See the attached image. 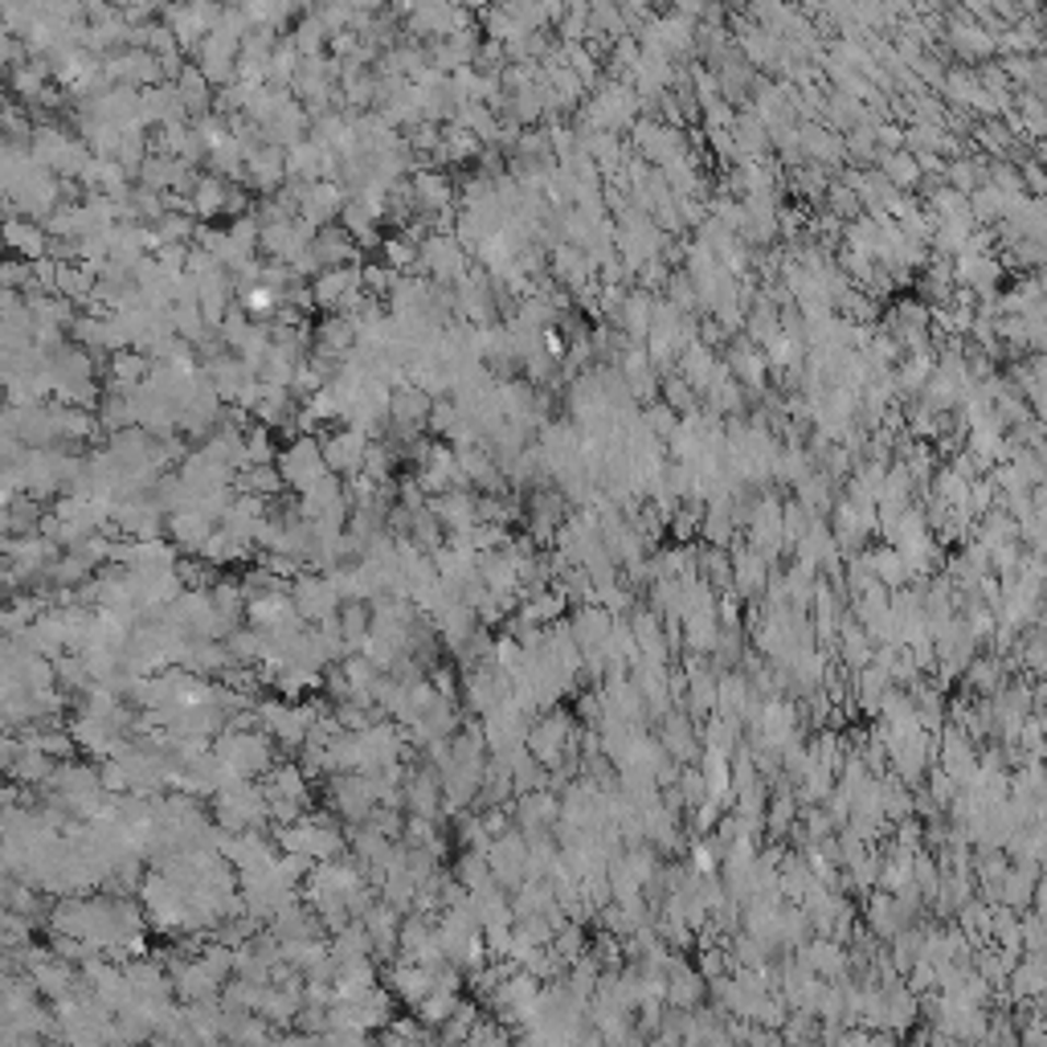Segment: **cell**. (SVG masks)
Here are the masks:
<instances>
[{"label":"cell","instance_id":"obj_14","mask_svg":"<svg viewBox=\"0 0 1047 1047\" xmlns=\"http://www.w3.org/2000/svg\"><path fill=\"white\" fill-rule=\"evenodd\" d=\"M703 999H708V982H703V974L691 962L688 966H675L667 974V999H663V1007L696 1011V1007H703Z\"/></svg>","mask_w":1047,"mask_h":1047},{"label":"cell","instance_id":"obj_28","mask_svg":"<svg viewBox=\"0 0 1047 1047\" xmlns=\"http://www.w3.org/2000/svg\"><path fill=\"white\" fill-rule=\"evenodd\" d=\"M454 880L463 884V888H484V884H491L496 875H491V863H487V851H479V847H463V856L454 860Z\"/></svg>","mask_w":1047,"mask_h":1047},{"label":"cell","instance_id":"obj_22","mask_svg":"<svg viewBox=\"0 0 1047 1047\" xmlns=\"http://www.w3.org/2000/svg\"><path fill=\"white\" fill-rule=\"evenodd\" d=\"M863 561H868V569H872V578L884 585V590H896V585H905L908 581V569L905 561H900V552L892 545H863Z\"/></svg>","mask_w":1047,"mask_h":1047},{"label":"cell","instance_id":"obj_10","mask_svg":"<svg viewBox=\"0 0 1047 1047\" xmlns=\"http://www.w3.org/2000/svg\"><path fill=\"white\" fill-rule=\"evenodd\" d=\"M950 46H954L966 62H982L990 54H999V49H994V33L966 13L950 16Z\"/></svg>","mask_w":1047,"mask_h":1047},{"label":"cell","instance_id":"obj_23","mask_svg":"<svg viewBox=\"0 0 1047 1047\" xmlns=\"http://www.w3.org/2000/svg\"><path fill=\"white\" fill-rule=\"evenodd\" d=\"M168 532H173L176 548H185V552H201V545L209 540V532H213V520L201 516L197 508H185V512H173Z\"/></svg>","mask_w":1047,"mask_h":1047},{"label":"cell","instance_id":"obj_17","mask_svg":"<svg viewBox=\"0 0 1047 1047\" xmlns=\"http://www.w3.org/2000/svg\"><path fill=\"white\" fill-rule=\"evenodd\" d=\"M614 618L597 602H581V606H573V614H569V630H573V639H578V647H602L606 642V635H610Z\"/></svg>","mask_w":1047,"mask_h":1047},{"label":"cell","instance_id":"obj_29","mask_svg":"<svg viewBox=\"0 0 1047 1047\" xmlns=\"http://www.w3.org/2000/svg\"><path fill=\"white\" fill-rule=\"evenodd\" d=\"M941 94L950 98V107H974V98H978V70H950V74H941Z\"/></svg>","mask_w":1047,"mask_h":1047},{"label":"cell","instance_id":"obj_9","mask_svg":"<svg viewBox=\"0 0 1047 1047\" xmlns=\"http://www.w3.org/2000/svg\"><path fill=\"white\" fill-rule=\"evenodd\" d=\"M548 275L561 282V287H585L590 279H597V263L581 246H569V242H557L548 246Z\"/></svg>","mask_w":1047,"mask_h":1047},{"label":"cell","instance_id":"obj_35","mask_svg":"<svg viewBox=\"0 0 1047 1047\" xmlns=\"http://www.w3.org/2000/svg\"><path fill=\"white\" fill-rule=\"evenodd\" d=\"M667 4H672L675 13H684V16H691V21H696V16L703 13V4H708V0H667Z\"/></svg>","mask_w":1047,"mask_h":1047},{"label":"cell","instance_id":"obj_20","mask_svg":"<svg viewBox=\"0 0 1047 1047\" xmlns=\"http://www.w3.org/2000/svg\"><path fill=\"white\" fill-rule=\"evenodd\" d=\"M875 164H880V176H884L892 188H900V193H912V188L921 185V164H917V156H912L908 148L880 152V156H875Z\"/></svg>","mask_w":1047,"mask_h":1047},{"label":"cell","instance_id":"obj_3","mask_svg":"<svg viewBox=\"0 0 1047 1047\" xmlns=\"http://www.w3.org/2000/svg\"><path fill=\"white\" fill-rule=\"evenodd\" d=\"M279 475H282V487H295V491H307V487L319 484V479L328 475V463H324V454H319V442H315V438L291 442L279 458Z\"/></svg>","mask_w":1047,"mask_h":1047},{"label":"cell","instance_id":"obj_4","mask_svg":"<svg viewBox=\"0 0 1047 1047\" xmlns=\"http://www.w3.org/2000/svg\"><path fill=\"white\" fill-rule=\"evenodd\" d=\"M794 957L806 969H814L818 978H827V982H835V978H847V974H851L847 945H844V941H835V938H818V933H811V938H806L794 950Z\"/></svg>","mask_w":1047,"mask_h":1047},{"label":"cell","instance_id":"obj_33","mask_svg":"<svg viewBox=\"0 0 1047 1047\" xmlns=\"http://www.w3.org/2000/svg\"><path fill=\"white\" fill-rule=\"evenodd\" d=\"M814 520H818V516H814L811 508H802L798 500H790V503L782 500V532H786V540H790V545H794L798 536H806V532H811Z\"/></svg>","mask_w":1047,"mask_h":1047},{"label":"cell","instance_id":"obj_31","mask_svg":"<svg viewBox=\"0 0 1047 1047\" xmlns=\"http://www.w3.org/2000/svg\"><path fill=\"white\" fill-rule=\"evenodd\" d=\"M823 201H827V213H835L839 221H851V218H860V213H863L860 197L851 193V185H847V181H830L827 193H823Z\"/></svg>","mask_w":1047,"mask_h":1047},{"label":"cell","instance_id":"obj_11","mask_svg":"<svg viewBox=\"0 0 1047 1047\" xmlns=\"http://www.w3.org/2000/svg\"><path fill=\"white\" fill-rule=\"evenodd\" d=\"M626 623H630V635H635V642H639V651L647 659H672V647H667V639H663V614L651 610V606H635V610L626 614Z\"/></svg>","mask_w":1047,"mask_h":1047},{"label":"cell","instance_id":"obj_18","mask_svg":"<svg viewBox=\"0 0 1047 1047\" xmlns=\"http://www.w3.org/2000/svg\"><path fill=\"white\" fill-rule=\"evenodd\" d=\"M863 924H868V929H872L880 941H888L892 933H900V929H905L900 912H896V900H892V892L872 888L868 896H863Z\"/></svg>","mask_w":1047,"mask_h":1047},{"label":"cell","instance_id":"obj_21","mask_svg":"<svg viewBox=\"0 0 1047 1047\" xmlns=\"http://www.w3.org/2000/svg\"><path fill=\"white\" fill-rule=\"evenodd\" d=\"M729 131H733V143H736V160L741 156H769V131H766V124L753 115V107L736 110V119Z\"/></svg>","mask_w":1047,"mask_h":1047},{"label":"cell","instance_id":"obj_12","mask_svg":"<svg viewBox=\"0 0 1047 1047\" xmlns=\"http://www.w3.org/2000/svg\"><path fill=\"white\" fill-rule=\"evenodd\" d=\"M1002 990H1007V999L1019 1002V999H1032V994H1047V966H1044V954H1023L1015 962V969L1007 974V982H1002Z\"/></svg>","mask_w":1047,"mask_h":1047},{"label":"cell","instance_id":"obj_34","mask_svg":"<svg viewBox=\"0 0 1047 1047\" xmlns=\"http://www.w3.org/2000/svg\"><path fill=\"white\" fill-rule=\"evenodd\" d=\"M667 275H672V266L663 263V258H651V263L635 266V287H639V291H651V295H659V291H663V282H667Z\"/></svg>","mask_w":1047,"mask_h":1047},{"label":"cell","instance_id":"obj_16","mask_svg":"<svg viewBox=\"0 0 1047 1047\" xmlns=\"http://www.w3.org/2000/svg\"><path fill=\"white\" fill-rule=\"evenodd\" d=\"M655 299L651 291H639V287H630L623 299V312H618V319L614 324H623V331L630 336V340H647V331H651V319H655Z\"/></svg>","mask_w":1047,"mask_h":1047},{"label":"cell","instance_id":"obj_27","mask_svg":"<svg viewBox=\"0 0 1047 1047\" xmlns=\"http://www.w3.org/2000/svg\"><path fill=\"white\" fill-rule=\"evenodd\" d=\"M659 402L684 418V414H691V409H700V393L691 389L679 373H663L659 376Z\"/></svg>","mask_w":1047,"mask_h":1047},{"label":"cell","instance_id":"obj_19","mask_svg":"<svg viewBox=\"0 0 1047 1047\" xmlns=\"http://www.w3.org/2000/svg\"><path fill=\"white\" fill-rule=\"evenodd\" d=\"M835 487H839V484L830 479L827 470L814 467V470H806V475H802V479L794 484V491H798L794 500L802 503V508H811V512H814L818 520H827L830 503H835Z\"/></svg>","mask_w":1047,"mask_h":1047},{"label":"cell","instance_id":"obj_24","mask_svg":"<svg viewBox=\"0 0 1047 1047\" xmlns=\"http://www.w3.org/2000/svg\"><path fill=\"white\" fill-rule=\"evenodd\" d=\"M717 635H720L717 610L684 614V651H688V655H708L712 642H717Z\"/></svg>","mask_w":1047,"mask_h":1047},{"label":"cell","instance_id":"obj_1","mask_svg":"<svg viewBox=\"0 0 1047 1047\" xmlns=\"http://www.w3.org/2000/svg\"><path fill=\"white\" fill-rule=\"evenodd\" d=\"M630 143H635V156L647 164H667V160L684 156L688 152V136L679 127L663 124V119H635L630 124Z\"/></svg>","mask_w":1047,"mask_h":1047},{"label":"cell","instance_id":"obj_25","mask_svg":"<svg viewBox=\"0 0 1047 1047\" xmlns=\"http://www.w3.org/2000/svg\"><path fill=\"white\" fill-rule=\"evenodd\" d=\"M814 880H818V875L806 868V860H802V856H782V863H778V880H773V884H778V892H782V900L798 905Z\"/></svg>","mask_w":1047,"mask_h":1047},{"label":"cell","instance_id":"obj_7","mask_svg":"<svg viewBox=\"0 0 1047 1047\" xmlns=\"http://www.w3.org/2000/svg\"><path fill=\"white\" fill-rule=\"evenodd\" d=\"M724 369L741 381V389H753V397L766 389V381H769L766 352L753 345V340H745V336H736L733 345H729V352H724Z\"/></svg>","mask_w":1047,"mask_h":1047},{"label":"cell","instance_id":"obj_32","mask_svg":"<svg viewBox=\"0 0 1047 1047\" xmlns=\"http://www.w3.org/2000/svg\"><path fill=\"white\" fill-rule=\"evenodd\" d=\"M659 295L667 299L672 307H679V312H696V282L688 279V270H672Z\"/></svg>","mask_w":1047,"mask_h":1047},{"label":"cell","instance_id":"obj_26","mask_svg":"<svg viewBox=\"0 0 1047 1047\" xmlns=\"http://www.w3.org/2000/svg\"><path fill=\"white\" fill-rule=\"evenodd\" d=\"M986 173H990V160L986 156H954L945 160V185L957 188V193H974L982 185Z\"/></svg>","mask_w":1047,"mask_h":1047},{"label":"cell","instance_id":"obj_6","mask_svg":"<svg viewBox=\"0 0 1047 1047\" xmlns=\"http://www.w3.org/2000/svg\"><path fill=\"white\" fill-rule=\"evenodd\" d=\"M798 152H802V160H811V164L839 168V164L847 160L844 131H830V127L818 124V119H811V124H798Z\"/></svg>","mask_w":1047,"mask_h":1047},{"label":"cell","instance_id":"obj_8","mask_svg":"<svg viewBox=\"0 0 1047 1047\" xmlns=\"http://www.w3.org/2000/svg\"><path fill=\"white\" fill-rule=\"evenodd\" d=\"M364 446H369L364 430L348 426V430H336L331 438H324V442H319V454H324L331 475H357L360 463H364Z\"/></svg>","mask_w":1047,"mask_h":1047},{"label":"cell","instance_id":"obj_13","mask_svg":"<svg viewBox=\"0 0 1047 1047\" xmlns=\"http://www.w3.org/2000/svg\"><path fill=\"white\" fill-rule=\"evenodd\" d=\"M1007 659L1002 655H974L962 672V684H966V696H994V691L1007 684Z\"/></svg>","mask_w":1047,"mask_h":1047},{"label":"cell","instance_id":"obj_2","mask_svg":"<svg viewBox=\"0 0 1047 1047\" xmlns=\"http://www.w3.org/2000/svg\"><path fill=\"white\" fill-rule=\"evenodd\" d=\"M524 860H528V835L520 827H508L500 835H491L487 844V863H491V875L503 892L520 888L524 880Z\"/></svg>","mask_w":1047,"mask_h":1047},{"label":"cell","instance_id":"obj_15","mask_svg":"<svg viewBox=\"0 0 1047 1047\" xmlns=\"http://www.w3.org/2000/svg\"><path fill=\"white\" fill-rule=\"evenodd\" d=\"M696 733H700V749H717V753H724V757H733L736 745L745 741V724H741V717L708 712Z\"/></svg>","mask_w":1047,"mask_h":1047},{"label":"cell","instance_id":"obj_30","mask_svg":"<svg viewBox=\"0 0 1047 1047\" xmlns=\"http://www.w3.org/2000/svg\"><path fill=\"white\" fill-rule=\"evenodd\" d=\"M557 954L565 957V962H573V957H581L585 950H590V933H585V924L581 921H565L557 933H552V941H548Z\"/></svg>","mask_w":1047,"mask_h":1047},{"label":"cell","instance_id":"obj_5","mask_svg":"<svg viewBox=\"0 0 1047 1047\" xmlns=\"http://www.w3.org/2000/svg\"><path fill=\"white\" fill-rule=\"evenodd\" d=\"M659 745L667 749V757H675L679 766H691L700 757V733H696V720L684 708H672L659 717Z\"/></svg>","mask_w":1047,"mask_h":1047}]
</instances>
